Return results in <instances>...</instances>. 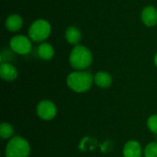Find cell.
Here are the masks:
<instances>
[{
  "label": "cell",
  "instance_id": "obj_1",
  "mask_svg": "<svg viewBox=\"0 0 157 157\" xmlns=\"http://www.w3.org/2000/svg\"><path fill=\"white\" fill-rule=\"evenodd\" d=\"M94 83V75L87 71H75L68 75L66 84L75 93L87 92Z\"/></svg>",
  "mask_w": 157,
  "mask_h": 157
},
{
  "label": "cell",
  "instance_id": "obj_2",
  "mask_svg": "<svg viewBox=\"0 0 157 157\" xmlns=\"http://www.w3.org/2000/svg\"><path fill=\"white\" fill-rule=\"evenodd\" d=\"M93 62V55L91 51L83 45L74 46L69 55V63L71 66L76 71H85Z\"/></svg>",
  "mask_w": 157,
  "mask_h": 157
},
{
  "label": "cell",
  "instance_id": "obj_3",
  "mask_svg": "<svg viewBox=\"0 0 157 157\" xmlns=\"http://www.w3.org/2000/svg\"><path fill=\"white\" fill-rule=\"evenodd\" d=\"M30 154V145L29 142L20 137L14 136L6 145V157H29Z\"/></svg>",
  "mask_w": 157,
  "mask_h": 157
},
{
  "label": "cell",
  "instance_id": "obj_4",
  "mask_svg": "<svg viewBox=\"0 0 157 157\" xmlns=\"http://www.w3.org/2000/svg\"><path fill=\"white\" fill-rule=\"evenodd\" d=\"M29 37L32 41L44 42L52 32V27L46 19H36L29 29Z\"/></svg>",
  "mask_w": 157,
  "mask_h": 157
},
{
  "label": "cell",
  "instance_id": "obj_5",
  "mask_svg": "<svg viewBox=\"0 0 157 157\" xmlns=\"http://www.w3.org/2000/svg\"><path fill=\"white\" fill-rule=\"evenodd\" d=\"M10 49L19 55L29 54L32 50V43L29 37L24 35H16L9 41Z\"/></svg>",
  "mask_w": 157,
  "mask_h": 157
},
{
  "label": "cell",
  "instance_id": "obj_6",
  "mask_svg": "<svg viewBox=\"0 0 157 157\" xmlns=\"http://www.w3.org/2000/svg\"><path fill=\"white\" fill-rule=\"evenodd\" d=\"M36 112L40 120L49 121L55 118L57 114V108L55 104L51 100L44 99L37 105Z\"/></svg>",
  "mask_w": 157,
  "mask_h": 157
},
{
  "label": "cell",
  "instance_id": "obj_7",
  "mask_svg": "<svg viewBox=\"0 0 157 157\" xmlns=\"http://www.w3.org/2000/svg\"><path fill=\"white\" fill-rule=\"evenodd\" d=\"M123 157H142L143 149L138 141L131 140L128 141L122 149Z\"/></svg>",
  "mask_w": 157,
  "mask_h": 157
},
{
  "label": "cell",
  "instance_id": "obj_8",
  "mask_svg": "<svg viewBox=\"0 0 157 157\" xmlns=\"http://www.w3.org/2000/svg\"><path fill=\"white\" fill-rule=\"evenodd\" d=\"M18 73L17 68L7 63V62H2L0 64V76L3 80L7 82H12L17 78Z\"/></svg>",
  "mask_w": 157,
  "mask_h": 157
},
{
  "label": "cell",
  "instance_id": "obj_9",
  "mask_svg": "<svg viewBox=\"0 0 157 157\" xmlns=\"http://www.w3.org/2000/svg\"><path fill=\"white\" fill-rule=\"evenodd\" d=\"M143 23L147 27H154L157 24V9L154 6H145L141 14Z\"/></svg>",
  "mask_w": 157,
  "mask_h": 157
},
{
  "label": "cell",
  "instance_id": "obj_10",
  "mask_svg": "<svg viewBox=\"0 0 157 157\" xmlns=\"http://www.w3.org/2000/svg\"><path fill=\"white\" fill-rule=\"evenodd\" d=\"M5 25L7 30L11 32H17L23 26V18L17 14H12L6 17Z\"/></svg>",
  "mask_w": 157,
  "mask_h": 157
},
{
  "label": "cell",
  "instance_id": "obj_11",
  "mask_svg": "<svg viewBox=\"0 0 157 157\" xmlns=\"http://www.w3.org/2000/svg\"><path fill=\"white\" fill-rule=\"evenodd\" d=\"M65 39L71 45L76 46L82 40V33L75 26H70L65 30Z\"/></svg>",
  "mask_w": 157,
  "mask_h": 157
},
{
  "label": "cell",
  "instance_id": "obj_12",
  "mask_svg": "<svg viewBox=\"0 0 157 157\" xmlns=\"http://www.w3.org/2000/svg\"><path fill=\"white\" fill-rule=\"evenodd\" d=\"M94 83L100 88H108L112 84V76L108 72L99 71L94 75Z\"/></svg>",
  "mask_w": 157,
  "mask_h": 157
},
{
  "label": "cell",
  "instance_id": "obj_13",
  "mask_svg": "<svg viewBox=\"0 0 157 157\" xmlns=\"http://www.w3.org/2000/svg\"><path fill=\"white\" fill-rule=\"evenodd\" d=\"M38 55L40 59L44 61L51 60L54 55V49L53 47L48 42H41L38 46Z\"/></svg>",
  "mask_w": 157,
  "mask_h": 157
},
{
  "label": "cell",
  "instance_id": "obj_14",
  "mask_svg": "<svg viewBox=\"0 0 157 157\" xmlns=\"http://www.w3.org/2000/svg\"><path fill=\"white\" fill-rule=\"evenodd\" d=\"M0 137L3 140H7L14 137L13 126L7 122H2L0 126Z\"/></svg>",
  "mask_w": 157,
  "mask_h": 157
},
{
  "label": "cell",
  "instance_id": "obj_15",
  "mask_svg": "<svg viewBox=\"0 0 157 157\" xmlns=\"http://www.w3.org/2000/svg\"><path fill=\"white\" fill-rule=\"evenodd\" d=\"M144 157H157V142L148 144L144 150Z\"/></svg>",
  "mask_w": 157,
  "mask_h": 157
},
{
  "label": "cell",
  "instance_id": "obj_16",
  "mask_svg": "<svg viewBox=\"0 0 157 157\" xmlns=\"http://www.w3.org/2000/svg\"><path fill=\"white\" fill-rule=\"evenodd\" d=\"M147 127L153 133L157 135V114L152 115L147 120Z\"/></svg>",
  "mask_w": 157,
  "mask_h": 157
},
{
  "label": "cell",
  "instance_id": "obj_17",
  "mask_svg": "<svg viewBox=\"0 0 157 157\" xmlns=\"http://www.w3.org/2000/svg\"><path fill=\"white\" fill-rule=\"evenodd\" d=\"M154 62H155V66L157 67V52L155 53V58H154Z\"/></svg>",
  "mask_w": 157,
  "mask_h": 157
}]
</instances>
